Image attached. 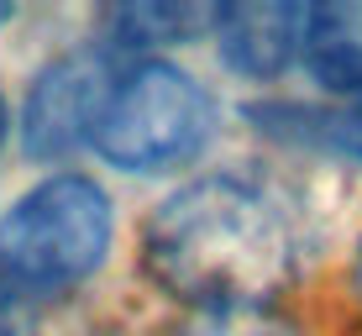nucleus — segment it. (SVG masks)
<instances>
[{"label": "nucleus", "instance_id": "nucleus-9", "mask_svg": "<svg viewBox=\"0 0 362 336\" xmlns=\"http://www.w3.org/2000/svg\"><path fill=\"white\" fill-rule=\"evenodd\" d=\"M168 336H305L273 305H231V310H189Z\"/></svg>", "mask_w": 362, "mask_h": 336}, {"label": "nucleus", "instance_id": "nucleus-11", "mask_svg": "<svg viewBox=\"0 0 362 336\" xmlns=\"http://www.w3.org/2000/svg\"><path fill=\"white\" fill-rule=\"evenodd\" d=\"M352 294L362 305V236H357V253H352Z\"/></svg>", "mask_w": 362, "mask_h": 336}, {"label": "nucleus", "instance_id": "nucleus-5", "mask_svg": "<svg viewBox=\"0 0 362 336\" xmlns=\"http://www.w3.org/2000/svg\"><path fill=\"white\" fill-rule=\"evenodd\" d=\"M305 16L310 6L294 0H263V6H216V42L221 64L242 79H279L305 53Z\"/></svg>", "mask_w": 362, "mask_h": 336}, {"label": "nucleus", "instance_id": "nucleus-8", "mask_svg": "<svg viewBox=\"0 0 362 336\" xmlns=\"http://www.w3.org/2000/svg\"><path fill=\"white\" fill-rule=\"evenodd\" d=\"M216 27V6H179V0H147V6H116L105 16L100 47L132 64V58H158V47H179L194 37H210Z\"/></svg>", "mask_w": 362, "mask_h": 336}, {"label": "nucleus", "instance_id": "nucleus-4", "mask_svg": "<svg viewBox=\"0 0 362 336\" xmlns=\"http://www.w3.org/2000/svg\"><path fill=\"white\" fill-rule=\"evenodd\" d=\"M121 58L100 42L69 47L53 64L37 69V79L27 84V100H21V147L37 163H58V158L90 147V132L100 121V105L110 95Z\"/></svg>", "mask_w": 362, "mask_h": 336}, {"label": "nucleus", "instance_id": "nucleus-7", "mask_svg": "<svg viewBox=\"0 0 362 336\" xmlns=\"http://www.w3.org/2000/svg\"><path fill=\"white\" fill-rule=\"evenodd\" d=\"M299 64L331 100H362V0L310 6Z\"/></svg>", "mask_w": 362, "mask_h": 336}, {"label": "nucleus", "instance_id": "nucleus-1", "mask_svg": "<svg viewBox=\"0 0 362 336\" xmlns=\"http://www.w3.org/2000/svg\"><path fill=\"white\" fill-rule=\"evenodd\" d=\"M320 253V221L299 184L263 168H210L142 221V273L189 310L273 305Z\"/></svg>", "mask_w": 362, "mask_h": 336}, {"label": "nucleus", "instance_id": "nucleus-12", "mask_svg": "<svg viewBox=\"0 0 362 336\" xmlns=\"http://www.w3.org/2000/svg\"><path fill=\"white\" fill-rule=\"evenodd\" d=\"M6 137H11V110H6V95H0V147H6Z\"/></svg>", "mask_w": 362, "mask_h": 336}, {"label": "nucleus", "instance_id": "nucleus-3", "mask_svg": "<svg viewBox=\"0 0 362 336\" xmlns=\"http://www.w3.org/2000/svg\"><path fill=\"white\" fill-rule=\"evenodd\" d=\"M216 132V95L168 58L116 69L90 147L121 173H173L194 163Z\"/></svg>", "mask_w": 362, "mask_h": 336}, {"label": "nucleus", "instance_id": "nucleus-2", "mask_svg": "<svg viewBox=\"0 0 362 336\" xmlns=\"http://www.w3.org/2000/svg\"><path fill=\"white\" fill-rule=\"evenodd\" d=\"M110 242L116 205L105 184L79 168L47 173L0 216V294L11 305L64 300L105 268Z\"/></svg>", "mask_w": 362, "mask_h": 336}, {"label": "nucleus", "instance_id": "nucleus-6", "mask_svg": "<svg viewBox=\"0 0 362 336\" xmlns=\"http://www.w3.org/2000/svg\"><path fill=\"white\" fill-rule=\"evenodd\" d=\"M247 121L284 147L362 168V100H263Z\"/></svg>", "mask_w": 362, "mask_h": 336}, {"label": "nucleus", "instance_id": "nucleus-10", "mask_svg": "<svg viewBox=\"0 0 362 336\" xmlns=\"http://www.w3.org/2000/svg\"><path fill=\"white\" fill-rule=\"evenodd\" d=\"M0 336H27L21 331V305H11L6 294H0Z\"/></svg>", "mask_w": 362, "mask_h": 336}]
</instances>
